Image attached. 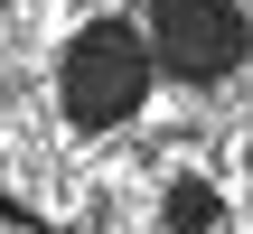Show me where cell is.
<instances>
[{
	"label": "cell",
	"mask_w": 253,
	"mask_h": 234,
	"mask_svg": "<svg viewBox=\"0 0 253 234\" xmlns=\"http://www.w3.org/2000/svg\"><path fill=\"white\" fill-rule=\"evenodd\" d=\"M141 94H150V38H141L131 19H94V28L66 38L56 103H66L75 131H113V122H131Z\"/></svg>",
	"instance_id": "obj_1"
},
{
	"label": "cell",
	"mask_w": 253,
	"mask_h": 234,
	"mask_svg": "<svg viewBox=\"0 0 253 234\" xmlns=\"http://www.w3.org/2000/svg\"><path fill=\"white\" fill-rule=\"evenodd\" d=\"M141 38H150V66L207 84V75H225L244 56V9L235 0H150V28Z\"/></svg>",
	"instance_id": "obj_2"
},
{
	"label": "cell",
	"mask_w": 253,
	"mask_h": 234,
	"mask_svg": "<svg viewBox=\"0 0 253 234\" xmlns=\"http://www.w3.org/2000/svg\"><path fill=\"white\" fill-rule=\"evenodd\" d=\"M0 234H47V225H38L28 206H9V197H0Z\"/></svg>",
	"instance_id": "obj_3"
}]
</instances>
